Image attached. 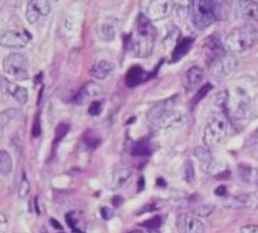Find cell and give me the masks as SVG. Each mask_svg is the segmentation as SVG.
Listing matches in <instances>:
<instances>
[{
	"instance_id": "obj_42",
	"label": "cell",
	"mask_w": 258,
	"mask_h": 233,
	"mask_svg": "<svg viewBox=\"0 0 258 233\" xmlns=\"http://www.w3.org/2000/svg\"><path fill=\"white\" fill-rule=\"evenodd\" d=\"M50 223L52 224V226L53 227H55V228H57V229H61L62 228V226L60 225V223H59L58 221H56V220H50Z\"/></svg>"
},
{
	"instance_id": "obj_10",
	"label": "cell",
	"mask_w": 258,
	"mask_h": 233,
	"mask_svg": "<svg viewBox=\"0 0 258 233\" xmlns=\"http://www.w3.org/2000/svg\"><path fill=\"white\" fill-rule=\"evenodd\" d=\"M1 86L4 93L12 96L13 98L16 101H18L20 104H25L27 102L28 92L24 87L10 81L4 77H2L1 79Z\"/></svg>"
},
{
	"instance_id": "obj_3",
	"label": "cell",
	"mask_w": 258,
	"mask_h": 233,
	"mask_svg": "<svg viewBox=\"0 0 258 233\" xmlns=\"http://www.w3.org/2000/svg\"><path fill=\"white\" fill-rule=\"evenodd\" d=\"M226 12V3L224 1H190L191 21L199 30H204L216 21L224 19Z\"/></svg>"
},
{
	"instance_id": "obj_21",
	"label": "cell",
	"mask_w": 258,
	"mask_h": 233,
	"mask_svg": "<svg viewBox=\"0 0 258 233\" xmlns=\"http://www.w3.org/2000/svg\"><path fill=\"white\" fill-rule=\"evenodd\" d=\"M238 175L240 176L241 180L246 182H257L258 170L248 167L246 165H240L238 167Z\"/></svg>"
},
{
	"instance_id": "obj_6",
	"label": "cell",
	"mask_w": 258,
	"mask_h": 233,
	"mask_svg": "<svg viewBox=\"0 0 258 233\" xmlns=\"http://www.w3.org/2000/svg\"><path fill=\"white\" fill-rule=\"evenodd\" d=\"M237 60L232 54L224 51L212 57L209 63L211 75L216 80H225L236 70Z\"/></svg>"
},
{
	"instance_id": "obj_31",
	"label": "cell",
	"mask_w": 258,
	"mask_h": 233,
	"mask_svg": "<svg viewBox=\"0 0 258 233\" xmlns=\"http://www.w3.org/2000/svg\"><path fill=\"white\" fill-rule=\"evenodd\" d=\"M30 190V185H29V181L26 177L25 174H23V178H22V182L19 188V197L21 198H24L27 194L29 193Z\"/></svg>"
},
{
	"instance_id": "obj_1",
	"label": "cell",
	"mask_w": 258,
	"mask_h": 233,
	"mask_svg": "<svg viewBox=\"0 0 258 233\" xmlns=\"http://www.w3.org/2000/svg\"><path fill=\"white\" fill-rule=\"evenodd\" d=\"M156 36L157 30L151 21L147 16L140 14L130 40V47L134 55L140 58L150 56L155 47Z\"/></svg>"
},
{
	"instance_id": "obj_43",
	"label": "cell",
	"mask_w": 258,
	"mask_h": 233,
	"mask_svg": "<svg viewBox=\"0 0 258 233\" xmlns=\"http://www.w3.org/2000/svg\"><path fill=\"white\" fill-rule=\"evenodd\" d=\"M129 233H142L141 231H139V230H134V231H131Z\"/></svg>"
},
{
	"instance_id": "obj_33",
	"label": "cell",
	"mask_w": 258,
	"mask_h": 233,
	"mask_svg": "<svg viewBox=\"0 0 258 233\" xmlns=\"http://www.w3.org/2000/svg\"><path fill=\"white\" fill-rule=\"evenodd\" d=\"M40 15L38 13L36 12L35 10L30 7L28 4H27V8H26V19L28 21V23L31 24H34L39 21L40 19Z\"/></svg>"
},
{
	"instance_id": "obj_24",
	"label": "cell",
	"mask_w": 258,
	"mask_h": 233,
	"mask_svg": "<svg viewBox=\"0 0 258 233\" xmlns=\"http://www.w3.org/2000/svg\"><path fill=\"white\" fill-rule=\"evenodd\" d=\"M28 5L32 7L41 17H47L50 12V4L48 1L33 0V1H29Z\"/></svg>"
},
{
	"instance_id": "obj_38",
	"label": "cell",
	"mask_w": 258,
	"mask_h": 233,
	"mask_svg": "<svg viewBox=\"0 0 258 233\" xmlns=\"http://www.w3.org/2000/svg\"><path fill=\"white\" fill-rule=\"evenodd\" d=\"M101 214H102V216H103V218L105 220H109V219H111L113 217L112 210L109 209L107 207H103L102 210H101Z\"/></svg>"
},
{
	"instance_id": "obj_8",
	"label": "cell",
	"mask_w": 258,
	"mask_h": 233,
	"mask_svg": "<svg viewBox=\"0 0 258 233\" xmlns=\"http://www.w3.org/2000/svg\"><path fill=\"white\" fill-rule=\"evenodd\" d=\"M31 38L25 30H8L0 36V45L7 48H23L29 43Z\"/></svg>"
},
{
	"instance_id": "obj_17",
	"label": "cell",
	"mask_w": 258,
	"mask_h": 233,
	"mask_svg": "<svg viewBox=\"0 0 258 233\" xmlns=\"http://www.w3.org/2000/svg\"><path fill=\"white\" fill-rule=\"evenodd\" d=\"M194 43H195V40L192 38H184L181 41H179V43H177L176 46L173 49L170 63H177L184 56H186L192 47Z\"/></svg>"
},
{
	"instance_id": "obj_11",
	"label": "cell",
	"mask_w": 258,
	"mask_h": 233,
	"mask_svg": "<svg viewBox=\"0 0 258 233\" xmlns=\"http://www.w3.org/2000/svg\"><path fill=\"white\" fill-rule=\"evenodd\" d=\"M171 12V4L167 1H151L147 8V18L151 20H161Z\"/></svg>"
},
{
	"instance_id": "obj_41",
	"label": "cell",
	"mask_w": 258,
	"mask_h": 233,
	"mask_svg": "<svg viewBox=\"0 0 258 233\" xmlns=\"http://www.w3.org/2000/svg\"><path fill=\"white\" fill-rule=\"evenodd\" d=\"M124 201V199L122 198H120V197H114V198H112V203H113V205H115V206H119V205H121V203Z\"/></svg>"
},
{
	"instance_id": "obj_16",
	"label": "cell",
	"mask_w": 258,
	"mask_h": 233,
	"mask_svg": "<svg viewBox=\"0 0 258 233\" xmlns=\"http://www.w3.org/2000/svg\"><path fill=\"white\" fill-rule=\"evenodd\" d=\"M114 64L108 60H101L95 63L90 70V74L96 79L104 80L114 70Z\"/></svg>"
},
{
	"instance_id": "obj_12",
	"label": "cell",
	"mask_w": 258,
	"mask_h": 233,
	"mask_svg": "<svg viewBox=\"0 0 258 233\" xmlns=\"http://www.w3.org/2000/svg\"><path fill=\"white\" fill-rule=\"evenodd\" d=\"M237 13L243 20L258 22V1H239Z\"/></svg>"
},
{
	"instance_id": "obj_32",
	"label": "cell",
	"mask_w": 258,
	"mask_h": 233,
	"mask_svg": "<svg viewBox=\"0 0 258 233\" xmlns=\"http://www.w3.org/2000/svg\"><path fill=\"white\" fill-rule=\"evenodd\" d=\"M184 174H185V179L188 182L194 181L195 176H196V173H195V167H194L192 162L190 160H188L185 163V173Z\"/></svg>"
},
{
	"instance_id": "obj_13",
	"label": "cell",
	"mask_w": 258,
	"mask_h": 233,
	"mask_svg": "<svg viewBox=\"0 0 258 233\" xmlns=\"http://www.w3.org/2000/svg\"><path fill=\"white\" fill-rule=\"evenodd\" d=\"M232 206L235 208H247L255 209L258 207V191L242 194L232 198Z\"/></svg>"
},
{
	"instance_id": "obj_27",
	"label": "cell",
	"mask_w": 258,
	"mask_h": 233,
	"mask_svg": "<svg viewBox=\"0 0 258 233\" xmlns=\"http://www.w3.org/2000/svg\"><path fill=\"white\" fill-rule=\"evenodd\" d=\"M216 206L214 204H202L198 206L197 208L194 210V214L199 216V217H208L212 212L215 210Z\"/></svg>"
},
{
	"instance_id": "obj_25",
	"label": "cell",
	"mask_w": 258,
	"mask_h": 233,
	"mask_svg": "<svg viewBox=\"0 0 258 233\" xmlns=\"http://www.w3.org/2000/svg\"><path fill=\"white\" fill-rule=\"evenodd\" d=\"M83 138H84V144L91 150H94L101 144V138L92 130H88L84 132Z\"/></svg>"
},
{
	"instance_id": "obj_20",
	"label": "cell",
	"mask_w": 258,
	"mask_h": 233,
	"mask_svg": "<svg viewBox=\"0 0 258 233\" xmlns=\"http://www.w3.org/2000/svg\"><path fill=\"white\" fill-rule=\"evenodd\" d=\"M132 176V172L129 169L126 168H121L117 169L113 172L112 175V179H111V187L112 189H118L122 186L123 184H125L130 177Z\"/></svg>"
},
{
	"instance_id": "obj_19",
	"label": "cell",
	"mask_w": 258,
	"mask_h": 233,
	"mask_svg": "<svg viewBox=\"0 0 258 233\" xmlns=\"http://www.w3.org/2000/svg\"><path fill=\"white\" fill-rule=\"evenodd\" d=\"M97 35L98 37L105 41V42H110L115 38L116 30L114 25L108 22H104L97 26Z\"/></svg>"
},
{
	"instance_id": "obj_5",
	"label": "cell",
	"mask_w": 258,
	"mask_h": 233,
	"mask_svg": "<svg viewBox=\"0 0 258 233\" xmlns=\"http://www.w3.org/2000/svg\"><path fill=\"white\" fill-rule=\"evenodd\" d=\"M228 133L227 120L223 114H215L210 118L204 129L203 142L206 148H216L223 143Z\"/></svg>"
},
{
	"instance_id": "obj_30",
	"label": "cell",
	"mask_w": 258,
	"mask_h": 233,
	"mask_svg": "<svg viewBox=\"0 0 258 233\" xmlns=\"http://www.w3.org/2000/svg\"><path fill=\"white\" fill-rule=\"evenodd\" d=\"M162 224V219L159 216H155L151 219L144 221L142 222V226L150 229V230H156L157 228H159Z\"/></svg>"
},
{
	"instance_id": "obj_29",
	"label": "cell",
	"mask_w": 258,
	"mask_h": 233,
	"mask_svg": "<svg viewBox=\"0 0 258 233\" xmlns=\"http://www.w3.org/2000/svg\"><path fill=\"white\" fill-rule=\"evenodd\" d=\"M18 111L15 109H9L1 113L0 115V125H1V130H3L6 124H8L9 121H11L14 117L17 115Z\"/></svg>"
},
{
	"instance_id": "obj_34",
	"label": "cell",
	"mask_w": 258,
	"mask_h": 233,
	"mask_svg": "<svg viewBox=\"0 0 258 233\" xmlns=\"http://www.w3.org/2000/svg\"><path fill=\"white\" fill-rule=\"evenodd\" d=\"M102 110H103V103L101 101L96 100L89 106L88 113L90 116L97 117L102 113Z\"/></svg>"
},
{
	"instance_id": "obj_4",
	"label": "cell",
	"mask_w": 258,
	"mask_h": 233,
	"mask_svg": "<svg viewBox=\"0 0 258 233\" xmlns=\"http://www.w3.org/2000/svg\"><path fill=\"white\" fill-rule=\"evenodd\" d=\"M257 42V30L251 25H244L228 33L224 40V47L228 52L237 53L251 48Z\"/></svg>"
},
{
	"instance_id": "obj_15",
	"label": "cell",
	"mask_w": 258,
	"mask_h": 233,
	"mask_svg": "<svg viewBox=\"0 0 258 233\" xmlns=\"http://www.w3.org/2000/svg\"><path fill=\"white\" fill-rule=\"evenodd\" d=\"M100 93V86L96 83L90 82L86 84L79 93L76 94L74 102L76 104L82 105L88 102L93 97H96Z\"/></svg>"
},
{
	"instance_id": "obj_35",
	"label": "cell",
	"mask_w": 258,
	"mask_h": 233,
	"mask_svg": "<svg viewBox=\"0 0 258 233\" xmlns=\"http://www.w3.org/2000/svg\"><path fill=\"white\" fill-rule=\"evenodd\" d=\"M69 131V127L65 124H60L58 127L55 129V141L59 142L61 139H63L66 134Z\"/></svg>"
},
{
	"instance_id": "obj_40",
	"label": "cell",
	"mask_w": 258,
	"mask_h": 233,
	"mask_svg": "<svg viewBox=\"0 0 258 233\" xmlns=\"http://www.w3.org/2000/svg\"><path fill=\"white\" fill-rule=\"evenodd\" d=\"M251 155H252V157H253L254 159L258 160V143H256V144L252 147V149H251Z\"/></svg>"
},
{
	"instance_id": "obj_14",
	"label": "cell",
	"mask_w": 258,
	"mask_h": 233,
	"mask_svg": "<svg viewBox=\"0 0 258 233\" xmlns=\"http://www.w3.org/2000/svg\"><path fill=\"white\" fill-rule=\"evenodd\" d=\"M194 153L200 162L201 169L205 173H212L214 169L217 167L216 160L214 159L211 152L208 150V148H202V147L197 148Z\"/></svg>"
},
{
	"instance_id": "obj_23",
	"label": "cell",
	"mask_w": 258,
	"mask_h": 233,
	"mask_svg": "<svg viewBox=\"0 0 258 233\" xmlns=\"http://www.w3.org/2000/svg\"><path fill=\"white\" fill-rule=\"evenodd\" d=\"M13 160L11 155L5 151L0 152V174L7 176L12 173Z\"/></svg>"
},
{
	"instance_id": "obj_22",
	"label": "cell",
	"mask_w": 258,
	"mask_h": 233,
	"mask_svg": "<svg viewBox=\"0 0 258 233\" xmlns=\"http://www.w3.org/2000/svg\"><path fill=\"white\" fill-rule=\"evenodd\" d=\"M203 77V70L199 66H194L188 69L186 74L187 84L190 89H194L200 84Z\"/></svg>"
},
{
	"instance_id": "obj_26",
	"label": "cell",
	"mask_w": 258,
	"mask_h": 233,
	"mask_svg": "<svg viewBox=\"0 0 258 233\" xmlns=\"http://www.w3.org/2000/svg\"><path fill=\"white\" fill-rule=\"evenodd\" d=\"M131 154L133 156H136V157H138V156H147V155L151 154V150H150V148L147 144L139 142V143L135 144L134 147L132 148Z\"/></svg>"
},
{
	"instance_id": "obj_39",
	"label": "cell",
	"mask_w": 258,
	"mask_h": 233,
	"mask_svg": "<svg viewBox=\"0 0 258 233\" xmlns=\"http://www.w3.org/2000/svg\"><path fill=\"white\" fill-rule=\"evenodd\" d=\"M226 192H227L226 187L223 186V185L218 187V188L215 190V194H216L217 196H221V197L224 196V195L226 194Z\"/></svg>"
},
{
	"instance_id": "obj_2",
	"label": "cell",
	"mask_w": 258,
	"mask_h": 233,
	"mask_svg": "<svg viewBox=\"0 0 258 233\" xmlns=\"http://www.w3.org/2000/svg\"><path fill=\"white\" fill-rule=\"evenodd\" d=\"M177 96L174 95L164 101L159 102L146 114L148 122L158 129H169L182 127L186 117L180 110H177Z\"/></svg>"
},
{
	"instance_id": "obj_36",
	"label": "cell",
	"mask_w": 258,
	"mask_h": 233,
	"mask_svg": "<svg viewBox=\"0 0 258 233\" xmlns=\"http://www.w3.org/2000/svg\"><path fill=\"white\" fill-rule=\"evenodd\" d=\"M42 129H41V122H40V118L37 116L34 120L33 123V127H32V135L34 137H38L41 135Z\"/></svg>"
},
{
	"instance_id": "obj_28",
	"label": "cell",
	"mask_w": 258,
	"mask_h": 233,
	"mask_svg": "<svg viewBox=\"0 0 258 233\" xmlns=\"http://www.w3.org/2000/svg\"><path fill=\"white\" fill-rule=\"evenodd\" d=\"M213 89V86L210 83L205 84L203 87H201L200 91L195 95V97L192 98V105H197L202 98H204L206 96V94L209 93Z\"/></svg>"
},
{
	"instance_id": "obj_9",
	"label": "cell",
	"mask_w": 258,
	"mask_h": 233,
	"mask_svg": "<svg viewBox=\"0 0 258 233\" xmlns=\"http://www.w3.org/2000/svg\"><path fill=\"white\" fill-rule=\"evenodd\" d=\"M177 231L179 233H204L205 225L199 218L188 213H182L177 217Z\"/></svg>"
},
{
	"instance_id": "obj_44",
	"label": "cell",
	"mask_w": 258,
	"mask_h": 233,
	"mask_svg": "<svg viewBox=\"0 0 258 233\" xmlns=\"http://www.w3.org/2000/svg\"><path fill=\"white\" fill-rule=\"evenodd\" d=\"M150 233H159V232H157V231H156V230H150Z\"/></svg>"
},
{
	"instance_id": "obj_7",
	"label": "cell",
	"mask_w": 258,
	"mask_h": 233,
	"mask_svg": "<svg viewBox=\"0 0 258 233\" xmlns=\"http://www.w3.org/2000/svg\"><path fill=\"white\" fill-rule=\"evenodd\" d=\"M3 70L14 79L24 81L29 78V63L23 54L11 53L3 60Z\"/></svg>"
},
{
	"instance_id": "obj_18",
	"label": "cell",
	"mask_w": 258,
	"mask_h": 233,
	"mask_svg": "<svg viewBox=\"0 0 258 233\" xmlns=\"http://www.w3.org/2000/svg\"><path fill=\"white\" fill-rule=\"evenodd\" d=\"M126 85L130 88L137 87L144 80V70L140 66L132 67L126 75Z\"/></svg>"
},
{
	"instance_id": "obj_37",
	"label": "cell",
	"mask_w": 258,
	"mask_h": 233,
	"mask_svg": "<svg viewBox=\"0 0 258 233\" xmlns=\"http://www.w3.org/2000/svg\"><path fill=\"white\" fill-rule=\"evenodd\" d=\"M241 233H258L257 225H245L241 228Z\"/></svg>"
}]
</instances>
